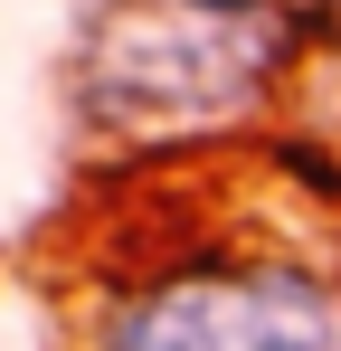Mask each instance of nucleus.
Listing matches in <instances>:
<instances>
[{"label":"nucleus","mask_w":341,"mask_h":351,"mask_svg":"<svg viewBox=\"0 0 341 351\" xmlns=\"http://www.w3.org/2000/svg\"><path fill=\"white\" fill-rule=\"evenodd\" d=\"M294 19L256 10H180V0H123L86 38V114L123 133H218L247 123L275 76L294 66Z\"/></svg>","instance_id":"f257e3e1"},{"label":"nucleus","mask_w":341,"mask_h":351,"mask_svg":"<svg viewBox=\"0 0 341 351\" xmlns=\"http://www.w3.org/2000/svg\"><path fill=\"white\" fill-rule=\"evenodd\" d=\"M180 10H227V19H256V10H284V0H180Z\"/></svg>","instance_id":"7ed1b4c3"},{"label":"nucleus","mask_w":341,"mask_h":351,"mask_svg":"<svg viewBox=\"0 0 341 351\" xmlns=\"http://www.w3.org/2000/svg\"><path fill=\"white\" fill-rule=\"evenodd\" d=\"M332 133H341V95H332Z\"/></svg>","instance_id":"20e7f679"},{"label":"nucleus","mask_w":341,"mask_h":351,"mask_svg":"<svg viewBox=\"0 0 341 351\" xmlns=\"http://www.w3.org/2000/svg\"><path fill=\"white\" fill-rule=\"evenodd\" d=\"M86 351H341V276L313 256H180L105 294Z\"/></svg>","instance_id":"f03ea898"}]
</instances>
